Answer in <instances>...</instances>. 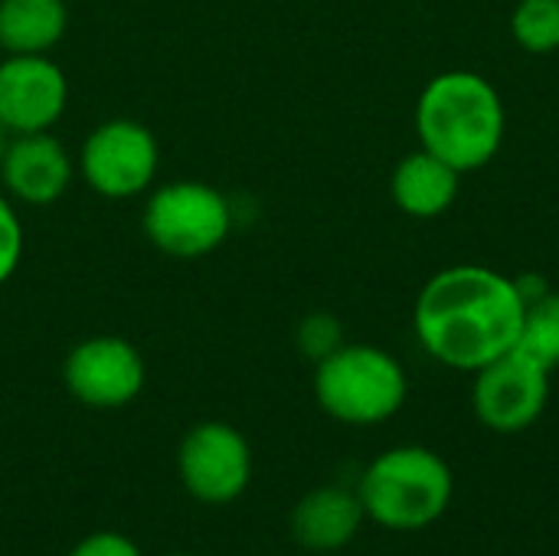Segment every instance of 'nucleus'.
Returning <instances> with one entry per match:
<instances>
[{
    "mask_svg": "<svg viewBox=\"0 0 559 556\" xmlns=\"http://www.w3.org/2000/svg\"><path fill=\"white\" fill-rule=\"evenodd\" d=\"M524 328V305L514 275L462 262L439 269L416 295L413 334L419 347L449 370L475 374L514 351Z\"/></svg>",
    "mask_w": 559,
    "mask_h": 556,
    "instance_id": "f257e3e1",
    "label": "nucleus"
},
{
    "mask_svg": "<svg viewBox=\"0 0 559 556\" xmlns=\"http://www.w3.org/2000/svg\"><path fill=\"white\" fill-rule=\"evenodd\" d=\"M508 134V108L495 82L475 69L432 75L416 102L419 147L432 151L459 174L488 167Z\"/></svg>",
    "mask_w": 559,
    "mask_h": 556,
    "instance_id": "f03ea898",
    "label": "nucleus"
},
{
    "mask_svg": "<svg viewBox=\"0 0 559 556\" xmlns=\"http://www.w3.org/2000/svg\"><path fill=\"white\" fill-rule=\"evenodd\" d=\"M367 521L409 534L432 528L455 498L452 465L426 446H396L380 452L357 482Z\"/></svg>",
    "mask_w": 559,
    "mask_h": 556,
    "instance_id": "7ed1b4c3",
    "label": "nucleus"
},
{
    "mask_svg": "<svg viewBox=\"0 0 559 556\" xmlns=\"http://www.w3.org/2000/svg\"><path fill=\"white\" fill-rule=\"evenodd\" d=\"M314 400L344 426H380L409 400L403 364L377 344H341L314 364Z\"/></svg>",
    "mask_w": 559,
    "mask_h": 556,
    "instance_id": "20e7f679",
    "label": "nucleus"
},
{
    "mask_svg": "<svg viewBox=\"0 0 559 556\" xmlns=\"http://www.w3.org/2000/svg\"><path fill=\"white\" fill-rule=\"evenodd\" d=\"M141 226L157 252L174 259H203L229 239L233 206L203 180H174L147 197Z\"/></svg>",
    "mask_w": 559,
    "mask_h": 556,
    "instance_id": "39448f33",
    "label": "nucleus"
},
{
    "mask_svg": "<svg viewBox=\"0 0 559 556\" xmlns=\"http://www.w3.org/2000/svg\"><path fill=\"white\" fill-rule=\"evenodd\" d=\"M157 167L160 147L154 131L131 118H111L92 128L79 154L82 180L105 200H131L147 193Z\"/></svg>",
    "mask_w": 559,
    "mask_h": 556,
    "instance_id": "423d86ee",
    "label": "nucleus"
},
{
    "mask_svg": "<svg viewBox=\"0 0 559 556\" xmlns=\"http://www.w3.org/2000/svg\"><path fill=\"white\" fill-rule=\"evenodd\" d=\"M177 475L193 501L210 508L233 505L252 485V446L223 419L197 423L180 439Z\"/></svg>",
    "mask_w": 559,
    "mask_h": 556,
    "instance_id": "0eeeda50",
    "label": "nucleus"
},
{
    "mask_svg": "<svg viewBox=\"0 0 559 556\" xmlns=\"http://www.w3.org/2000/svg\"><path fill=\"white\" fill-rule=\"evenodd\" d=\"M550 374L537 357L514 347L498 360L475 370L472 413L475 419L501 436L531 429L550 403Z\"/></svg>",
    "mask_w": 559,
    "mask_h": 556,
    "instance_id": "6e6552de",
    "label": "nucleus"
},
{
    "mask_svg": "<svg viewBox=\"0 0 559 556\" xmlns=\"http://www.w3.org/2000/svg\"><path fill=\"white\" fill-rule=\"evenodd\" d=\"M147 367L141 351L118 334H95L79 341L66 364L62 383L72 400L88 410H121L144 390Z\"/></svg>",
    "mask_w": 559,
    "mask_h": 556,
    "instance_id": "1a4fd4ad",
    "label": "nucleus"
},
{
    "mask_svg": "<svg viewBox=\"0 0 559 556\" xmlns=\"http://www.w3.org/2000/svg\"><path fill=\"white\" fill-rule=\"evenodd\" d=\"M69 105V79L49 56L0 59V128L10 134L52 131Z\"/></svg>",
    "mask_w": 559,
    "mask_h": 556,
    "instance_id": "9d476101",
    "label": "nucleus"
},
{
    "mask_svg": "<svg viewBox=\"0 0 559 556\" xmlns=\"http://www.w3.org/2000/svg\"><path fill=\"white\" fill-rule=\"evenodd\" d=\"M75 164L59 138L49 131L39 134H13L7 154L0 161V180L7 197L26 206L56 203L72 184Z\"/></svg>",
    "mask_w": 559,
    "mask_h": 556,
    "instance_id": "9b49d317",
    "label": "nucleus"
},
{
    "mask_svg": "<svg viewBox=\"0 0 559 556\" xmlns=\"http://www.w3.org/2000/svg\"><path fill=\"white\" fill-rule=\"evenodd\" d=\"M367 514L357 498V488L321 485L311 488L288 518V531L301 551L311 554H337L354 544Z\"/></svg>",
    "mask_w": 559,
    "mask_h": 556,
    "instance_id": "f8f14e48",
    "label": "nucleus"
},
{
    "mask_svg": "<svg viewBox=\"0 0 559 556\" xmlns=\"http://www.w3.org/2000/svg\"><path fill=\"white\" fill-rule=\"evenodd\" d=\"M462 177L452 164L436 157L426 147L406 154L390 177V197L400 213L413 220H436L449 213L462 193Z\"/></svg>",
    "mask_w": 559,
    "mask_h": 556,
    "instance_id": "ddd939ff",
    "label": "nucleus"
},
{
    "mask_svg": "<svg viewBox=\"0 0 559 556\" xmlns=\"http://www.w3.org/2000/svg\"><path fill=\"white\" fill-rule=\"evenodd\" d=\"M66 29V0H0V49L7 56H46Z\"/></svg>",
    "mask_w": 559,
    "mask_h": 556,
    "instance_id": "4468645a",
    "label": "nucleus"
},
{
    "mask_svg": "<svg viewBox=\"0 0 559 556\" xmlns=\"http://www.w3.org/2000/svg\"><path fill=\"white\" fill-rule=\"evenodd\" d=\"M511 36L531 56L559 52V0H518L511 10Z\"/></svg>",
    "mask_w": 559,
    "mask_h": 556,
    "instance_id": "2eb2a0df",
    "label": "nucleus"
},
{
    "mask_svg": "<svg viewBox=\"0 0 559 556\" xmlns=\"http://www.w3.org/2000/svg\"><path fill=\"white\" fill-rule=\"evenodd\" d=\"M518 347L537 357L547 370H559V288H550L540 301L524 308Z\"/></svg>",
    "mask_w": 559,
    "mask_h": 556,
    "instance_id": "dca6fc26",
    "label": "nucleus"
},
{
    "mask_svg": "<svg viewBox=\"0 0 559 556\" xmlns=\"http://www.w3.org/2000/svg\"><path fill=\"white\" fill-rule=\"evenodd\" d=\"M344 344V328L334 315H308L298 328V347L305 357H311L314 364L324 360L328 354H334L337 347Z\"/></svg>",
    "mask_w": 559,
    "mask_h": 556,
    "instance_id": "f3484780",
    "label": "nucleus"
},
{
    "mask_svg": "<svg viewBox=\"0 0 559 556\" xmlns=\"http://www.w3.org/2000/svg\"><path fill=\"white\" fill-rule=\"evenodd\" d=\"M20 259H23V223L13 203L0 193V285L10 282V275L20 269Z\"/></svg>",
    "mask_w": 559,
    "mask_h": 556,
    "instance_id": "a211bd4d",
    "label": "nucleus"
},
{
    "mask_svg": "<svg viewBox=\"0 0 559 556\" xmlns=\"http://www.w3.org/2000/svg\"><path fill=\"white\" fill-rule=\"evenodd\" d=\"M66 556H144L138 541H131L121 531H95L85 534L82 541L72 544V551Z\"/></svg>",
    "mask_w": 559,
    "mask_h": 556,
    "instance_id": "6ab92c4d",
    "label": "nucleus"
},
{
    "mask_svg": "<svg viewBox=\"0 0 559 556\" xmlns=\"http://www.w3.org/2000/svg\"><path fill=\"white\" fill-rule=\"evenodd\" d=\"M514 288H518V298L524 308H531L534 301H540L554 285L544 279V275H534V272H524V275H514Z\"/></svg>",
    "mask_w": 559,
    "mask_h": 556,
    "instance_id": "aec40b11",
    "label": "nucleus"
},
{
    "mask_svg": "<svg viewBox=\"0 0 559 556\" xmlns=\"http://www.w3.org/2000/svg\"><path fill=\"white\" fill-rule=\"evenodd\" d=\"M10 138H13V134H10L7 128H0V161H3V154H7V144H10Z\"/></svg>",
    "mask_w": 559,
    "mask_h": 556,
    "instance_id": "412c9836",
    "label": "nucleus"
},
{
    "mask_svg": "<svg viewBox=\"0 0 559 556\" xmlns=\"http://www.w3.org/2000/svg\"><path fill=\"white\" fill-rule=\"evenodd\" d=\"M170 556H193V554H170Z\"/></svg>",
    "mask_w": 559,
    "mask_h": 556,
    "instance_id": "4be33fe9",
    "label": "nucleus"
}]
</instances>
